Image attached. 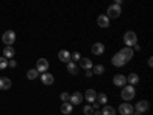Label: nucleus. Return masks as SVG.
Segmentation results:
<instances>
[{
	"label": "nucleus",
	"mask_w": 153,
	"mask_h": 115,
	"mask_svg": "<svg viewBox=\"0 0 153 115\" xmlns=\"http://www.w3.org/2000/svg\"><path fill=\"white\" fill-rule=\"evenodd\" d=\"M101 115H117V111H115V108H112L109 105H104L103 111H101Z\"/></svg>",
	"instance_id": "nucleus-22"
},
{
	"label": "nucleus",
	"mask_w": 153,
	"mask_h": 115,
	"mask_svg": "<svg viewBox=\"0 0 153 115\" xmlns=\"http://www.w3.org/2000/svg\"><path fill=\"white\" fill-rule=\"evenodd\" d=\"M104 66L103 65H95V66H92V72L95 74V75H101V74H104Z\"/></svg>",
	"instance_id": "nucleus-25"
},
{
	"label": "nucleus",
	"mask_w": 153,
	"mask_h": 115,
	"mask_svg": "<svg viewBox=\"0 0 153 115\" xmlns=\"http://www.w3.org/2000/svg\"><path fill=\"white\" fill-rule=\"evenodd\" d=\"M42 83L46 84V86L52 84V83H54V75L49 74V72H43V74H42Z\"/></svg>",
	"instance_id": "nucleus-17"
},
{
	"label": "nucleus",
	"mask_w": 153,
	"mask_h": 115,
	"mask_svg": "<svg viewBox=\"0 0 153 115\" xmlns=\"http://www.w3.org/2000/svg\"><path fill=\"white\" fill-rule=\"evenodd\" d=\"M147 65H149V68H153V57H149V60H147Z\"/></svg>",
	"instance_id": "nucleus-32"
},
{
	"label": "nucleus",
	"mask_w": 153,
	"mask_h": 115,
	"mask_svg": "<svg viewBox=\"0 0 153 115\" xmlns=\"http://www.w3.org/2000/svg\"><path fill=\"white\" fill-rule=\"evenodd\" d=\"M2 42L6 45V46H12L14 45V42H16V32L14 31H6L3 35H2Z\"/></svg>",
	"instance_id": "nucleus-4"
},
{
	"label": "nucleus",
	"mask_w": 153,
	"mask_h": 115,
	"mask_svg": "<svg viewBox=\"0 0 153 115\" xmlns=\"http://www.w3.org/2000/svg\"><path fill=\"white\" fill-rule=\"evenodd\" d=\"M89 103H94V101L97 100V92L94 91V89H87V91L84 92V95H83Z\"/></svg>",
	"instance_id": "nucleus-18"
},
{
	"label": "nucleus",
	"mask_w": 153,
	"mask_h": 115,
	"mask_svg": "<svg viewBox=\"0 0 153 115\" xmlns=\"http://www.w3.org/2000/svg\"><path fill=\"white\" fill-rule=\"evenodd\" d=\"M120 54L126 58V61H130L132 58H133V54H135V51H133V48H129V46H126V48H123L121 51H120Z\"/></svg>",
	"instance_id": "nucleus-8"
},
{
	"label": "nucleus",
	"mask_w": 153,
	"mask_h": 115,
	"mask_svg": "<svg viewBox=\"0 0 153 115\" xmlns=\"http://www.w3.org/2000/svg\"><path fill=\"white\" fill-rule=\"evenodd\" d=\"M14 54H16V51H14V48H12V46H5L3 48V57L5 58H12V57H14Z\"/></svg>",
	"instance_id": "nucleus-20"
},
{
	"label": "nucleus",
	"mask_w": 153,
	"mask_h": 115,
	"mask_svg": "<svg viewBox=\"0 0 153 115\" xmlns=\"http://www.w3.org/2000/svg\"><path fill=\"white\" fill-rule=\"evenodd\" d=\"M83 114H84V115H94V108H92L91 105H86V106L83 108Z\"/></svg>",
	"instance_id": "nucleus-27"
},
{
	"label": "nucleus",
	"mask_w": 153,
	"mask_h": 115,
	"mask_svg": "<svg viewBox=\"0 0 153 115\" xmlns=\"http://www.w3.org/2000/svg\"><path fill=\"white\" fill-rule=\"evenodd\" d=\"M38 75H40V72H38L37 69H29V71L26 72V77H28V80H35Z\"/></svg>",
	"instance_id": "nucleus-24"
},
{
	"label": "nucleus",
	"mask_w": 153,
	"mask_h": 115,
	"mask_svg": "<svg viewBox=\"0 0 153 115\" xmlns=\"http://www.w3.org/2000/svg\"><path fill=\"white\" fill-rule=\"evenodd\" d=\"M124 2V0H115V3H117V5H121Z\"/></svg>",
	"instance_id": "nucleus-36"
},
{
	"label": "nucleus",
	"mask_w": 153,
	"mask_h": 115,
	"mask_svg": "<svg viewBox=\"0 0 153 115\" xmlns=\"http://www.w3.org/2000/svg\"><path fill=\"white\" fill-rule=\"evenodd\" d=\"M126 78H127V83H130L132 86H135V84H138V83H139V75H138V74H135V72L129 74V77H126Z\"/></svg>",
	"instance_id": "nucleus-21"
},
{
	"label": "nucleus",
	"mask_w": 153,
	"mask_h": 115,
	"mask_svg": "<svg viewBox=\"0 0 153 115\" xmlns=\"http://www.w3.org/2000/svg\"><path fill=\"white\" fill-rule=\"evenodd\" d=\"M92 75H94L92 69H87V71H86V77H92Z\"/></svg>",
	"instance_id": "nucleus-33"
},
{
	"label": "nucleus",
	"mask_w": 153,
	"mask_h": 115,
	"mask_svg": "<svg viewBox=\"0 0 153 115\" xmlns=\"http://www.w3.org/2000/svg\"><path fill=\"white\" fill-rule=\"evenodd\" d=\"M92 66H94V63H92V60L91 58H80V68L81 69H84V71H87V69H92Z\"/></svg>",
	"instance_id": "nucleus-16"
},
{
	"label": "nucleus",
	"mask_w": 153,
	"mask_h": 115,
	"mask_svg": "<svg viewBox=\"0 0 153 115\" xmlns=\"http://www.w3.org/2000/svg\"><path fill=\"white\" fill-rule=\"evenodd\" d=\"M6 68H8V58L0 57V71H2V69H6Z\"/></svg>",
	"instance_id": "nucleus-28"
},
{
	"label": "nucleus",
	"mask_w": 153,
	"mask_h": 115,
	"mask_svg": "<svg viewBox=\"0 0 153 115\" xmlns=\"http://www.w3.org/2000/svg\"><path fill=\"white\" fill-rule=\"evenodd\" d=\"M58 60L63 61V63H69L71 61V52L66 51V49H61L58 52Z\"/></svg>",
	"instance_id": "nucleus-15"
},
{
	"label": "nucleus",
	"mask_w": 153,
	"mask_h": 115,
	"mask_svg": "<svg viewBox=\"0 0 153 115\" xmlns=\"http://www.w3.org/2000/svg\"><path fill=\"white\" fill-rule=\"evenodd\" d=\"M121 5H117V3H113V5H110L109 8H107V17L109 19H118L120 16H121Z\"/></svg>",
	"instance_id": "nucleus-3"
},
{
	"label": "nucleus",
	"mask_w": 153,
	"mask_h": 115,
	"mask_svg": "<svg viewBox=\"0 0 153 115\" xmlns=\"http://www.w3.org/2000/svg\"><path fill=\"white\" fill-rule=\"evenodd\" d=\"M132 115H141V114H139V112H136V114H135V112H133V114H132Z\"/></svg>",
	"instance_id": "nucleus-37"
},
{
	"label": "nucleus",
	"mask_w": 153,
	"mask_h": 115,
	"mask_svg": "<svg viewBox=\"0 0 153 115\" xmlns=\"http://www.w3.org/2000/svg\"><path fill=\"white\" fill-rule=\"evenodd\" d=\"M92 108H94V111L95 109H100V103H98V101H94V106Z\"/></svg>",
	"instance_id": "nucleus-34"
},
{
	"label": "nucleus",
	"mask_w": 153,
	"mask_h": 115,
	"mask_svg": "<svg viewBox=\"0 0 153 115\" xmlns=\"http://www.w3.org/2000/svg\"><path fill=\"white\" fill-rule=\"evenodd\" d=\"M126 58L120 54V52H117V54H115L113 57H112V65L113 66H117V68H121V66H124L126 65Z\"/></svg>",
	"instance_id": "nucleus-6"
},
{
	"label": "nucleus",
	"mask_w": 153,
	"mask_h": 115,
	"mask_svg": "<svg viewBox=\"0 0 153 115\" xmlns=\"http://www.w3.org/2000/svg\"><path fill=\"white\" fill-rule=\"evenodd\" d=\"M94 115H101V111H98V109H95V111H94Z\"/></svg>",
	"instance_id": "nucleus-35"
},
{
	"label": "nucleus",
	"mask_w": 153,
	"mask_h": 115,
	"mask_svg": "<svg viewBox=\"0 0 153 115\" xmlns=\"http://www.w3.org/2000/svg\"><path fill=\"white\" fill-rule=\"evenodd\" d=\"M124 43H126V46L133 48L135 45H138V35L133 31H127L124 34Z\"/></svg>",
	"instance_id": "nucleus-2"
},
{
	"label": "nucleus",
	"mask_w": 153,
	"mask_h": 115,
	"mask_svg": "<svg viewBox=\"0 0 153 115\" xmlns=\"http://www.w3.org/2000/svg\"><path fill=\"white\" fill-rule=\"evenodd\" d=\"M133 109L136 112H139V114H144V112H147L150 109V103H149V101H146V100H141V101H138V103L133 106Z\"/></svg>",
	"instance_id": "nucleus-5"
},
{
	"label": "nucleus",
	"mask_w": 153,
	"mask_h": 115,
	"mask_svg": "<svg viewBox=\"0 0 153 115\" xmlns=\"http://www.w3.org/2000/svg\"><path fill=\"white\" fill-rule=\"evenodd\" d=\"M83 98H84V97H83L81 92H74V94L71 95V100H69V101L72 103V106H76V105H80L81 101H83Z\"/></svg>",
	"instance_id": "nucleus-13"
},
{
	"label": "nucleus",
	"mask_w": 153,
	"mask_h": 115,
	"mask_svg": "<svg viewBox=\"0 0 153 115\" xmlns=\"http://www.w3.org/2000/svg\"><path fill=\"white\" fill-rule=\"evenodd\" d=\"M97 101L100 105H107V95L106 94H97Z\"/></svg>",
	"instance_id": "nucleus-26"
},
{
	"label": "nucleus",
	"mask_w": 153,
	"mask_h": 115,
	"mask_svg": "<svg viewBox=\"0 0 153 115\" xmlns=\"http://www.w3.org/2000/svg\"><path fill=\"white\" fill-rule=\"evenodd\" d=\"M60 98H61V101H69L71 100V94L69 92H61L60 94Z\"/></svg>",
	"instance_id": "nucleus-30"
},
{
	"label": "nucleus",
	"mask_w": 153,
	"mask_h": 115,
	"mask_svg": "<svg viewBox=\"0 0 153 115\" xmlns=\"http://www.w3.org/2000/svg\"><path fill=\"white\" fill-rule=\"evenodd\" d=\"M135 95H136V91H135V87H133L132 84L123 86V91H121V97H123V100L130 101L132 98H135Z\"/></svg>",
	"instance_id": "nucleus-1"
},
{
	"label": "nucleus",
	"mask_w": 153,
	"mask_h": 115,
	"mask_svg": "<svg viewBox=\"0 0 153 115\" xmlns=\"http://www.w3.org/2000/svg\"><path fill=\"white\" fill-rule=\"evenodd\" d=\"M97 23H98V26H101V28H109L110 26V19L106 14H101V16H98Z\"/></svg>",
	"instance_id": "nucleus-10"
},
{
	"label": "nucleus",
	"mask_w": 153,
	"mask_h": 115,
	"mask_svg": "<svg viewBox=\"0 0 153 115\" xmlns=\"http://www.w3.org/2000/svg\"><path fill=\"white\" fill-rule=\"evenodd\" d=\"M104 45L101 43V42H97V43H94V46H92V54H95V55H103L104 54Z\"/></svg>",
	"instance_id": "nucleus-11"
},
{
	"label": "nucleus",
	"mask_w": 153,
	"mask_h": 115,
	"mask_svg": "<svg viewBox=\"0 0 153 115\" xmlns=\"http://www.w3.org/2000/svg\"><path fill=\"white\" fill-rule=\"evenodd\" d=\"M11 87V80L8 77H0V89L2 91H6V89Z\"/></svg>",
	"instance_id": "nucleus-19"
},
{
	"label": "nucleus",
	"mask_w": 153,
	"mask_h": 115,
	"mask_svg": "<svg viewBox=\"0 0 153 115\" xmlns=\"http://www.w3.org/2000/svg\"><path fill=\"white\" fill-rule=\"evenodd\" d=\"M118 109H120V114H121V115H132V114L135 112L133 106L129 105V103H123V105H120Z\"/></svg>",
	"instance_id": "nucleus-9"
},
{
	"label": "nucleus",
	"mask_w": 153,
	"mask_h": 115,
	"mask_svg": "<svg viewBox=\"0 0 153 115\" xmlns=\"http://www.w3.org/2000/svg\"><path fill=\"white\" fill-rule=\"evenodd\" d=\"M60 111H61V114H65V115L72 114V111H74L72 103H71V101H63V105L60 106Z\"/></svg>",
	"instance_id": "nucleus-14"
},
{
	"label": "nucleus",
	"mask_w": 153,
	"mask_h": 115,
	"mask_svg": "<svg viewBox=\"0 0 153 115\" xmlns=\"http://www.w3.org/2000/svg\"><path fill=\"white\" fill-rule=\"evenodd\" d=\"M40 74H43V72H46L48 69H49V61L46 60V58H38L37 60V68H35Z\"/></svg>",
	"instance_id": "nucleus-7"
},
{
	"label": "nucleus",
	"mask_w": 153,
	"mask_h": 115,
	"mask_svg": "<svg viewBox=\"0 0 153 115\" xmlns=\"http://www.w3.org/2000/svg\"><path fill=\"white\" fill-rule=\"evenodd\" d=\"M80 58H81L80 52H72L71 54V61H80Z\"/></svg>",
	"instance_id": "nucleus-29"
},
{
	"label": "nucleus",
	"mask_w": 153,
	"mask_h": 115,
	"mask_svg": "<svg viewBox=\"0 0 153 115\" xmlns=\"http://www.w3.org/2000/svg\"><path fill=\"white\" fill-rule=\"evenodd\" d=\"M8 66L16 68V66H17V61H16V60H12V58H9V60H8Z\"/></svg>",
	"instance_id": "nucleus-31"
},
{
	"label": "nucleus",
	"mask_w": 153,
	"mask_h": 115,
	"mask_svg": "<svg viewBox=\"0 0 153 115\" xmlns=\"http://www.w3.org/2000/svg\"><path fill=\"white\" fill-rule=\"evenodd\" d=\"M68 71H69V74H72V75L78 74V66L75 65V61H69V63H68Z\"/></svg>",
	"instance_id": "nucleus-23"
},
{
	"label": "nucleus",
	"mask_w": 153,
	"mask_h": 115,
	"mask_svg": "<svg viewBox=\"0 0 153 115\" xmlns=\"http://www.w3.org/2000/svg\"><path fill=\"white\" fill-rule=\"evenodd\" d=\"M126 83H127V78H126L124 75L118 74V75H115V77H113V84H115V86L123 87V86H126Z\"/></svg>",
	"instance_id": "nucleus-12"
}]
</instances>
